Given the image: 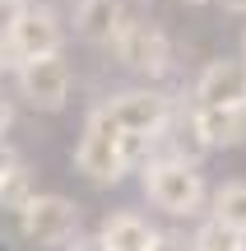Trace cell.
<instances>
[{
	"label": "cell",
	"instance_id": "cell-20",
	"mask_svg": "<svg viewBox=\"0 0 246 251\" xmlns=\"http://www.w3.org/2000/svg\"><path fill=\"white\" fill-rule=\"evenodd\" d=\"M223 9H228V14H246V0H219Z\"/></svg>",
	"mask_w": 246,
	"mask_h": 251
},
{
	"label": "cell",
	"instance_id": "cell-13",
	"mask_svg": "<svg viewBox=\"0 0 246 251\" xmlns=\"http://www.w3.org/2000/svg\"><path fill=\"white\" fill-rule=\"evenodd\" d=\"M214 224L246 237V181H223L214 191Z\"/></svg>",
	"mask_w": 246,
	"mask_h": 251
},
{
	"label": "cell",
	"instance_id": "cell-14",
	"mask_svg": "<svg viewBox=\"0 0 246 251\" xmlns=\"http://www.w3.org/2000/svg\"><path fill=\"white\" fill-rule=\"evenodd\" d=\"M33 196H37V191H33V172H28V168L9 172V181L0 186V205H5V209H23Z\"/></svg>",
	"mask_w": 246,
	"mask_h": 251
},
{
	"label": "cell",
	"instance_id": "cell-9",
	"mask_svg": "<svg viewBox=\"0 0 246 251\" xmlns=\"http://www.w3.org/2000/svg\"><path fill=\"white\" fill-rule=\"evenodd\" d=\"M200 107H246V65L242 61H209L195 79Z\"/></svg>",
	"mask_w": 246,
	"mask_h": 251
},
{
	"label": "cell",
	"instance_id": "cell-3",
	"mask_svg": "<svg viewBox=\"0 0 246 251\" xmlns=\"http://www.w3.org/2000/svg\"><path fill=\"white\" fill-rule=\"evenodd\" d=\"M112 51H116V61L126 70L144 75V79H163L172 70V37L154 19H126V28L116 33Z\"/></svg>",
	"mask_w": 246,
	"mask_h": 251
},
{
	"label": "cell",
	"instance_id": "cell-16",
	"mask_svg": "<svg viewBox=\"0 0 246 251\" xmlns=\"http://www.w3.org/2000/svg\"><path fill=\"white\" fill-rule=\"evenodd\" d=\"M19 168H23V158H19V153H14V144L0 135V186H5V181H9V172H19Z\"/></svg>",
	"mask_w": 246,
	"mask_h": 251
},
{
	"label": "cell",
	"instance_id": "cell-12",
	"mask_svg": "<svg viewBox=\"0 0 246 251\" xmlns=\"http://www.w3.org/2000/svg\"><path fill=\"white\" fill-rule=\"evenodd\" d=\"M195 121L209 149H232L246 140V107H195Z\"/></svg>",
	"mask_w": 246,
	"mask_h": 251
},
{
	"label": "cell",
	"instance_id": "cell-18",
	"mask_svg": "<svg viewBox=\"0 0 246 251\" xmlns=\"http://www.w3.org/2000/svg\"><path fill=\"white\" fill-rule=\"evenodd\" d=\"M9 121H14V102L0 93V135H5V126H9Z\"/></svg>",
	"mask_w": 246,
	"mask_h": 251
},
{
	"label": "cell",
	"instance_id": "cell-19",
	"mask_svg": "<svg viewBox=\"0 0 246 251\" xmlns=\"http://www.w3.org/2000/svg\"><path fill=\"white\" fill-rule=\"evenodd\" d=\"M70 251H107V247H102V242H98V237H89V242H74Z\"/></svg>",
	"mask_w": 246,
	"mask_h": 251
},
{
	"label": "cell",
	"instance_id": "cell-4",
	"mask_svg": "<svg viewBox=\"0 0 246 251\" xmlns=\"http://www.w3.org/2000/svg\"><path fill=\"white\" fill-rule=\"evenodd\" d=\"M19 228L33 247H65L79 233V205L70 196H33L19 209Z\"/></svg>",
	"mask_w": 246,
	"mask_h": 251
},
{
	"label": "cell",
	"instance_id": "cell-22",
	"mask_svg": "<svg viewBox=\"0 0 246 251\" xmlns=\"http://www.w3.org/2000/svg\"><path fill=\"white\" fill-rule=\"evenodd\" d=\"M237 61H242V65H246V33H242V56H237Z\"/></svg>",
	"mask_w": 246,
	"mask_h": 251
},
{
	"label": "cell",
	"instance_id": "cell-1",
	"mask_svg": "<svg viewBox=\"0 0 246 251\" xmlns=\"http://www.w3.org/2000/svg\"><path fill=\"white\" fill-rule=\"evenodd\" d=\"M74 168H79L89 181H98V186H116V181L130 172L126 168V135L112 126V117L102 107L89 117V126H84V135H79Z\"/></svg>",
	"mask_w": 246,
	"mask_h": 251
},
{
	"label": "cell",
	"instance_id": "cell-7",
	"mask_svg": "<svg viewBox=\"0 0 246 251\" xmlns=\"http://www.w3.org/2000/svg\"><path fill=\"white\" fill-rule=\"evenodd\" d=\"M19 98L37 112H61L70 102V65L61 56H37V61H23L14 75Z\"/></svg>",
	"mask_w": 246,
	"mask_h": 251
},
{
	"label": "cell",
	"instance_id": "cell-5",
	"mask_svg": "<svg viewBox=\"0 0 246 251\" xmlns=\"http://www.w3.org/2000/svg\"><path fill=\"white\" fill-rule=\"evenodd\" d=\"M102 112L112 117V126L126 135H144V140H154L158 130H163L167 121H172V98L158 89H121L116 98L102 102Z\"/></svg>",
	"mask_w": 246,
	"mask_h": 251
},
{
	"label": "cell",
	"instance_id": "cell-2",
	"mask_svg": "<svg viewBox=\"0 0 246 251\" xmlns=\"http://www.w3.org/2000/svg\"><path fill=\"white\" fill-rule=\"evenodd\" d=\"M144 196L172 219H195L204 209V196L209 191H204L200 168H186V163H149L144 168Z\"/></svg>",
	"mask_w": 246,
	"mask_h": 251
},
{
	"label": "cell",
	"instance_id": "cell-23",
	"mask_svg": "<svg viewBox=\"0 0 246 251\" xmlns=\"http://www.w3.org/2000/svg\"><path fill=\"white\" fill-rule=\"evenodd\" d=\"M177 5H204V0H177Z\"/></svg>",
	"mask_w": 246,
	"mask_h": 251
},
{
	"label": "cell",
	"instance_id": "cell-17",
	"mask_svg": "<svg viewBox=\"0 0 246 251\" xmlns=\"http://www.w3.org/2000/svg\"><path fill=\"white\" fill-rule=\"evenodd\" d=\"M19 65H23V56L14 51V42H9V33L0 28V70H5V75H19Z\"/></svg>",
	"mask_w": 246,
	"mask_h": 251
},
{
	"label": "cell",
	"instance_id": "cell-8",
	"mask_svg": "<svg viewBox=\"0 0 246 251\" xmlns=\"http://www.w3.org/2000/svg\"><path fill=\"white\" fill-rule=\"evenodd\" d=\"M149 144H154V158L149 163H186V168H200V158L209 153L195 112H172V121H167Z\"/></svg>",
	"mask_w": 246,
	"mask_h": 251
},
{
	"label": "cell",
	"instance_id": "cell-15",
	"mask_svg": "<svg viewBox=\"0 0 246 251\" xmlns=\"http://www.w3.org/2000/svg\"><path fill=\"white\" fill-rule=\"evenodd\" d=\"M149 251H195V237H186V233H158Z\"/></svg>",
	"mask_w": 246,
	"mask_h": 251
},
{
	"label": "cell",
	"instance_id": "cell-11",
	"mask_svg": "<svg viewBox=\"0 0 246 251\" xmlns=\"http://www.w3.org/2000/svg\"><path fill=\"white\" fill-rule=\"evenodd\" d=\"M154 237H158V228L149 224V219L121 209V214H112L107 224H102L98 242L107 247V251H149V247H154Z\"/></svg>",
	"mask_w": 246,
	"mask_h": 251
},
{
	"label": "cell",
	"instance_id": "cell-10",
	"mask_svg": "<svg viewBox=\"0 0 246 251\" xmlns=\"http://www.w3.org/2000/svg\"><path fill=\"white\" fill-rule=\"evenodd\" d=\"M126 0H79L74 9V33L93 47H112L116 33L126 28Z\"/></svg>",
	"mask_w": 246,
	"mask_h": 251
},
{
	"label": "cell",
	"instance_id": "cell-6",
	"mask_svg": "<svg viewBox=\"0 0 246 251\" xmlns=\"http://www.w3.org/2000/svg\"><path fill=\"white\" fill-rule=\"evenodd\" d=\"M9 42L23 61H37V56H61V42H65V24L51 5H33L28 0L23 9H14L5 24Z\"/></svg>",
	"mask_w": 246,
	"mask_h": 251
},
{
	"label": "cell",
	"instance_id": "cell-21",
	"mask_svg": "<svg viewBox=\"0 0 246 251\" xmlns=\"http://www.w3.org/2000/svg\"><path fill=\"white\" fill-rule=\"evenodd\" d=\"M28 0H0V9H9V14H14V9H23Z\"/></svg>",
	"mask_w": 246,
	"mask_h": 251
}]
</instances>
